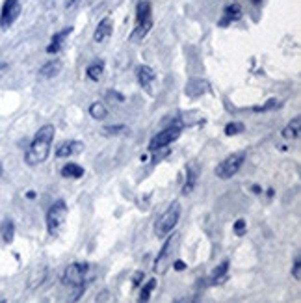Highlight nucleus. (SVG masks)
I'll return each instance as SVG.
<instances>
[{
    "instance_id": "obj_1",
    "label": "nucleus",
    "mask_w": 301,
    "mask_h": 303,
    "mask_svg": "<svg viewBox=\"0 0 301 303\" xmlns=\"http://www.w3.org/2000/svg\"><path fill=\"white\" fill-rule=\"evenodd\" d=\"M54 125H43L41 129L38 130L36 138L32 140L28 151L24 154V162L28 166H39L43 164L48 154H50V145H52V140H54Z\"/></svg>"
},
{
    "instance_id": "obj_2",
    "label": "nucleus",
    "mask_w": 301,
    "mask_h": 303,
    "mask_svg": "<svg viewBox=\"0 0 301 303\" xmlns=\"http://www.w3.org/2000/svg\"><path fill=\"white\" fill-rule=\"evenodd\" d=\"M153 28V17H151V4L143 0V2H138L136 6V28L132 32L130 39L132 41H138V39H143L151 32Z\"/></svg>"
},
{
    "instance_id": "obj_3",
    "label": "nucleus",
    "mask_w": 301,
    "mask_h": 303,
    "mask_svg": "<svg viewBox=\"0 0 301 303\" xmlns=\"http://www.w3.org/2000/svg\"><path fill=\"white\" fill-rule=\"evenodd\" d=\"M178 220H180V203L175 201V203H171V205L168 206V210H166V212L156 220L155 235L156 236L170 235L171 231L175 229V225L178 223Z\"/></svg>"
},
{
    "instance_id": "obj_4",
    "label": "nucleus",
    "mask_w": 301,
    "mask_h": 303,
    "mask_svg": "<svg viewBox=\"0 0 301 303\" xmlns=\"http://www.w3.org/2000/svg\"><path fill=\"white\" fill-rule=\"evenodd\" d=\"M67 218V205H65V201H56L50 205L48 208V212H46V231H48V235H58V231L62 229L63 221Z\"/></svg>"
},
{
    "instance_id": "obj_5",
    "label": "nucleus",
    "mask_w": 301,
    "mask_h": 303,
    "mask_svg": "<svg viewBox=\"0 0 301 303\" xmlns=\"http://www.w3.org/2000/svg\"><path fill=\"white\" fill-rule=\"evenodd\" d=\"M244 160H246V152H232L223 162H219V166L216 167V175L219 179H231L244 166Z\"/></svg>"
},
{
    "instance_id": "obj_6",
    "label": "nucleus",
    "mask_w": 301,
    "mask_h": 303,
    "mask_svg": "<svg viewBox=\"0 0 301 303\" xmlns=\"http://www.w3.org/2000/svg\"><path fill=\"white\" fill-rule=\"evenodd\" d=\"M180 123H175V125H171V127H168V129H164L162 132H158L153 140H151V144H149V149L153 152L160 151V149H164V147H168V145H171L175 140H178V136H180Z\"/></svg>"
},
{
    "instance_id": "obj_7",
    "label": "nucleus",
    "mask_w": 301,
    "mask_h": 303,
    "mask_svg": "<svg viewBox=\"0 0 301 303\" xmlns=\"http://www.w3.org/2000/svg\"><path fill=\"white\" fill-rule=\"evenodd\" d=\"M86 272H87V264H80V262L69 264L63 273V283L69 287H84Z\"/></svg>"
},
{
    "instance_id": "obj_8",
    "label": "nucleus",
    "mask_w": 301,
    "mask_h": 303,
    "mask_svg": "<svg viewBox=\"0 0 301 303\" xmlns=\"http://www.w3.org/2000/svg\"><path fill=\"white\" fill-rule=\"evenodd\" d=\"M178 240H180V235H173V236H170L168 242L164 244L162 251L158 253V257H156V260H155V272H164V270H166V264L170 262L173 251L177 250Z\"/></svg>"
},
{
    "instance_id": "obj_9",
    "label": "nucleus",
    "mask_w": 301,
    "mask_h": 303,
    "mask_svg": "<svg viewBox=\"0 0 301 303\" xmlns=\"http://www.w3.org/2000/svg\"><path fill=\"white\" fill-rule=\"evenodd\" d=\"M19 15H21V2L19 0H6L4 8H2V15H0V26L9 28L19 19Z\"/></svg>"
},
{
    "instance_id": "obj_10",
    "label": "nucleus",
    "mask_w": 301,
    "mask_h": 303,
    "mask_svg": "<svg viewBox=\"0 0 301 303\" xmlns=\"http://www.w3.org/2000/svg\"><path fill=\"white\" fill-rule=\"evenodd\" d=\"M186 95L192 99H199L203 95H207L210 91V84L207 80H203V78H192V80H188L186 84Z\"/></svg>"
},
{
    "instance_id": "obj_11",
    "label": "nucleus",
    "mask_w": 301,
    "mask_h": 303,
    "mask_svg": "<svg viewBox=\"0 0 301 303\" xmlns=\"http://www.w3.org/2000/svg\"><path fill=\"white\" fill-rule=\"evenodd\" d=\"M112 32H114V21H112V17H104L99 23V26H97L95 34H93V41L102 43V41H106L112 36Z\"/></svg>"
},
{
    "instance_id": "obj_12",
    "label": "nucleus",
    "mask_w": 301,
    "mask_h": 303,
    "mask_svg": "<svg viewBox=\"0 0 301 303\" xmlns=\"http://www.w3.org/2000/svg\"><path fill=\"white\" fill-rule=\"evenodd\" d=\"M82 151H84V144L73 140V142H65V144L60 145V147L56 149V156H60V158H69V156L80 154Z\"/></svg>"
},
{
    "instance_id": "obj_13",
    "label": "nucleus",
    "mask_w": 301,
    "mask_h": 303,
    "mask_svg": "<svg viewBox=\"0 0 301 303\" xmlns=\"http://www.w3.org/2000/svg\"><path fill=\"white\" fill-rule=\"evenodd\" d=\"M136 76H138L139 86H141V88H145V90L149 91V90H151V84L155 82L156 73L149 67V65H139V67L136 69Z\"/></svg>"
},
{
    "instance_id": "obj_14",
    "label": "nucleus",
    "mask_w": 301,
    "mask_h": 303,
    "mask_svg": "<svg viewBox=\"0 0 301 303\" xmlns=\"http://www.w3.org/2000/svg\"><path fill=\"white\" fill-rule=\"evenodd\" d=\"M71 34H73V26H67V28H63L62 32H56L54 36H52V39H50V45L46 47V52H48V54L60 52V49H62L65 38H67V36H71Z\"/></svg>"
},
{
    "instance_id": "obj_15",
    "label": "nucleus",
    "mask_w": 301,
    "mask_h": 303,
    "mask_svg": "<svg viewBox=\"0 0 301 303\" xmlns=\"http://www.w3.org/2000/svg\"><path fill=\"white\" fill-rule=\"evenodd\" d=\"M240 17H242V9H240V6L238 4H231V6L225 8V15H223V19L219 21V26H227V24L238 21Z\"/></svg>"
},
{
    "instance_id": "obj_16",
    "label": "nucleus",
    "mask_w": 301,
    "mask_h": 303,
    "mask_svg": "<svg viewBox=\"0 0 301 303\" xmlns=\"http://www.w3.org/2000/svg\"><path fill=\"white\" fill-rule=\"evenodd\" d=\"M60 71H62V61L50 60L48 63H45L43 67L39 69V76H43V78H54Z\"/></svg>"
},
{
    "instance_id": "obj_17",
    "label": "nucleus",
    "mask_w": 301,
    "mask_h": 303,
    "mask_svg": "<svg viewBox=\"0 0 301 303\" xmlns=\"http://www.w3.org/2000/svg\"><path fill=\"white\" fill-rule=\"evenodd\" d=\"M62 177H65V179H80V177H84V167L69 162L67 166L62 167Z\"/></svg>"
},
{
    "instance_id": "obj_18",
    "label": "nucleus",
    "mask_w": 301,
    "mask_h": 303,
    "mask_svg": "<svg viewBox=\"0 0 301 303\" xmlns=\"http://www.w3.org/2000/svg\"><path fill=\"white\" fill-rule=\"evenodd\" d=\"M102 73H104V61H93L91 65L87 67V71H86L87 78L93 80V82H99L102 78Z\"/></svg>"
},
{
    "instance_id": "obj_19",
    "label": "nucleus",
    "mask_w": 301,
    "mask_h": 303,
    "mask_svg": "<svg viewBox=\"0 0 301 303\" xmlns=\"http://www.w3.org/2000/svg\"><path fill=\"white\" fill-rule=\"evenodd\" d=\"M89 115H91L93 119H97V121H102V119L108 117V110H106V106H104L102 102H91V106H89Z\"/></svg>"
},
{
    "instance_id": "obj_20",
    "label": "nucleus",
    "mask_w": 301,
    "mask_h": 303,
    "mask_svg": "<svg viewBox=\"0 0 301 303\" xmlns=\"http://www.w3.org/2000/svg\"><path fill=\"white\" fill-rule=\"evenodd\" d=\"M300 127H301V119L300 117H294V121L288 123V127L283 130V138H286V140L298 138L300 136Z\"/></svg>"
},
{
    "instance_id": "obj_21",
    "label": "nucleus",
    "mask_w": 301,
    "mask_h": 303,
    "mask_svg": "<svg viewBox=\"0 0 301 303\" xmlns=\"http://www.w3.org/2000/svg\"><path fill=\"white\" fill-rule=\"evenodd\" d=\"M13 236H15V225L11 220H4L2 223V238L6 244H11L13 242Z\"/></svg>"
},
{
    "instance_id": "obj_22",
    "label": "nucleus",
    "mask_w": 301,
    "mask_h": 303,
    "mask_svg": "<svg viewBox=\"0 0 301 303\" xmlns=\"http://www.w3.org/2000/svg\"><path fill=\"white\" fill-rule=\"evenodd\" d=\"M227 270H229V262L225 260L219 264V268H216V272L212 273V283H221L225 279V275H227Z\"/></svg>"
},
{
    "instance_id": "obj_23",
    "label": "nucleus",
    "mask_w": 301,
    "mask_h": 303,
    "mask_svg": "<svg viewBox=\"0 0 301 303\" xmlns=\"http://www.w3.org/2000/svg\"><path fill=\"white\" fill-rule=\"evenodd\" d=\"M244 130H246V127H244V123L232 121V123H229V125L225 127V134H227V136H236V134H240V132H244Z\"/></svg>"
},
{
    "instance_id": "obj_24",
    "label": "nucleus",
    "mask_w": 301,
    "mask_h": 303,
    "mask_svg": "<svg viewBox=\"0 0 301 303\" xmlns=\"http://www.w3.org/2000/svg\"><path fill=\"white\" fill-rule=\"evenodd\" d=\"M156 287V281L155 279H151L149 283H147L145 287H143V290H141V296H139V302H147L149 298H151V292L155 290Z\"/></svg>"
},
{
    "instance_id": "obj_25",
    "label": "nucleus",
    "mask_w": 301,
    "mask_h": 303,
    "mask_svg": "<svg viewBox=\"0 0 301 303\" xmlns=\"http://www.w3.org/2000/svg\"><path fill=\"white\" fill-rule=\"evenodd\" d=\"M277 106H279L277 99H270L266 104H262V106H255L253 110H255V112H270V110H275Z\"/></svg>"
},
{
    "instance_id": "obj_26",
    "label": "nucleus",
    "mask_w": 301,
    "mask_h": 303,
    "mask_svg": "<svg viewBox=\"0 0 301 303\" xmlns=\"http://www.w3.org/2000/svg\"><path fill=\"white\" fill-rule=\"evenodd\" d=\"M195 171L193 169H188V182L184 184V188H182V194H190L193 190V184H195Z\"/></svg>"
},
{
    "instance_id": "obj_27",
    "label": "nucleus",
    "mask_w": 301,
    "mask_h": 303,
    "mask_svg": "<svg viewBox=\"0 0 301 303\" xmlns=\"http://www.w3.org/2000/svg\"><path fill=\"white\" fill-rule=\"evenodd\" d=\"M246 229H247V221L246 220H238L236 223H234V233H236V236L246 235Z\"/></svg>"
},
{
    "instance_id": "obj_28",
    "label": "nucleus",
    "mask_w": 301,
    "mask_h": 303,
    "mask_svg": "<svg viewBox=\"0 0 301 303\" xmlns=\"http://www.w3.org/2000/svg\"><path fill=\"white\" fill-rule=\"evenodd\" d=\"M292 275L294 279H301V260L300 257H296V260H294V266H292Z\"/></svg>"
},
{
    "instance_id": "obj_29",
    "label": "nucleus",
    "mask_w": 301,
    "mask_h": 303,
    "mask_svg": "<svg viewBox=\"0 0 301 303\" xmlns=\"http://www.w3.org/2000/svg\"><path fill=\"white\" fill-rule=\"evenodd\" d=\"M104 132H106V134H119V132H127V127H125V125H116V127H104Z\"/></svg>"
},
{
    "instance_id": "obj_30",
    "label": "nucleus",
    "mask_w": 301,
    "mask_h": 303,
    "mask_svg": "<svg viewBox=\"0 0 301 303\" xmlns=\"http://www.w3.org/2000/svg\"><path fill=\"white\" fill-rule=\"evenodd\" d=\"M106 97H108L110 101H117L119 104H121V102H125V97L119 93V91H108V93H106Z\"/></svg>"
},
{
    "instance_id": "obj_31",
    "label": "nucleus",
    "mask_w": 301,
    "mask_h": 303,
    "mask_svg": "<svg viewBox=\"0 0 301 303\" xmlns=\"http://www.w3.org/2000/svg\"><path fill=\"white\" fill-rule=\"evenodd\" d=\"M173 268H175L177 272H182V270H186V264L182 260H175V262H173Z\"/></svg>"
},
{
    "instance_id": "obj_32",
    "label": "nucleus",
    "mask_w": 301,
    "mask_h": 303,
    "mask_svg": "<svg viewBox=\"0 0 301 303\" xmlns=\"http://www.w3.org/2000/svg\"><path fill=\"white\" fill-rule=\"evenodd\" d=\"M8 63H4V61H0V80H2V76L6 75V71H8Z\"/></svg>"
},
{
    "instance_id": "obj_33",
    "label": "nucleus",
    "mask_w": 301,
    "mask_h": 303,
    "mask_svg": "<svg viewBox=\"0 0 301 303\" xmlns=\"http://www.w3.org/2000/svg\"><path fill=\"white\" fill-rule=\"evenodd\" d=\"M141 279H143V272H138L136 275H134V285L138 287L139 283H141Z\"/></svg>"
},
{
    "instance_id": "obj_34",
    "label": "nucleus",
    "mask_w": 301,
    "mask_h": 303,
    "mask_svg": "<svg viewBox=\"0 0 301 303\" xmlns=\"http://www.w3.org/2000/svg\"><path fill=\"white\" fill-rule=\"evenodd\" d=\"M77 2H78V0H69V2H67V8H73Z\"/></svg>"
},
{
    "instance_id": "obj_35",
    "label": "nucleus",
    "mask_w": 301,
    "mask_h": 303,
    "mask_svg": "<svg viewBox=\"0 0 301 303\" xmlns=\"http://www.w3.org/2000/svg\"><path fill=\"white\" fill-rule=\"evenodd\" d=\"M26 196H28V199H34V197H36V192H28Z\"/></svg>"
},
{
    "instance_id": "obj_36",
    "label": "nucleus",
    "mask_w": 301,
    "mask_h": 303,
    "mask_svg": "<svg viewBox=\"0 0 301 303\" xmlns=\"http://www.w3.org/2000/svg\"><path fill=\"white\" fill-rule=\"evenodd\" d=\"M253 2H255V4H257V2H260V0H253Z\"/></svg>"
},
{
    "instance_id": "obj_37",
    "label": "nucleus",
    "mask_w": 301,
    "mask_h": 303,
    "mask_svg": "<svg viewBox=\"0 0 301 303\" xmlns=\"http://www.w3.org/2000/svg\"><path fill=\"white\" fill-rule=\"evenodd\" d=\"M0 173H2V166H0Z\"/></svg>"
}]
</instances>
